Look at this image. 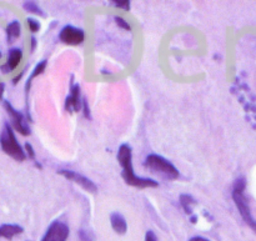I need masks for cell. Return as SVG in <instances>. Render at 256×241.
<instances>
[{"label":"cell","mask_w":256,"mask_h":241,"mask_svg":"<svg viewBox=\"0 0 256 241\" xmlns=\"http://www.w3.org/2000/svg\"><path fill=\"white\" fill-rule=\"evenodd\" d=\"M118 162L120 166L122 168V178L128 185H132L135 188H156L158 182L152 179L146 178H139L134 172L132 168V148L128 144H122L118 152Z\"/></svg>","instance_id":"6da1fadb"},{"label":"cell","mask_w":256,"mask_h":241,"mask_svg":"<svg viewBox=\"0 0 256 241\" xmlns=\"http://www.w3.org/2000/svg\"><path fill=\"white\" fill-rule=\"evenodd\" d=\"M245 188H246L245 179H242V178L238 179L234 184V189H232V199H234L235 205H236L244 222L256 232V220L252 215L249 202H248V198L245 195Z\"/></svg>","instance_id":"7a4b0ae2"},{"label":"cell","mask_w":256,"mask_h":241,"mask_svg":"<svg viewBox=\"0 0 256 241\" xmlns=\"http://www.w3.org/2000/svg\"><path fill=\"white\" fill-rule=\"evenodd\" d=\"M0 146H2V150L5 154L9 155L10 158H12L16 162H22L26 159V154L18 142L16 138L14 135V130H12V125L9 122H5L2 134H0Z\"/></svg>","instance_id":"3957f363"},{"label":"cell","mask_w":256,"mask_h":241,"mask_svg":"<svg viewBox=\"0 0 256 241\" xmlns=\"http://www.w3.org/2000/svg\"><path fill=\"white\" fill-rule=\"evenodd\" d=\"M145 166L152 172V174L160 175L166 180H175L179 178L180 172L169 160L164 159L162 156L156 154H150L145 159Z\"/></svg>","instance_id":"277c9868"},{"label":"cell","mask_w":256,"mask_h":241,"mask_svg":"<svg viewBox=\"0 0 256 241\" xmlns=\"http://www.w3.org/2000/svg\"><path fill=\"white\" fill-rule=\"evenodd\" d=\"M2 105H4L5 110H6L10 119H12V128H14V130H16V132H20L22 135H25V136H26V135H30V128L29 125H28L26 119H25L24 115H22V112H18V110H15L14 108H12V105L10 104L9 102H6V100H2Z\"/></svg>","instance_id":"5b68a950"},{"label":"cell","mask_w":256,"mask_h":241,"mask_svg":"<svg viewBox=\"0 0 256 241\" xmlns=\"http://www.w3.org/2000/svg\"><path fill=\"white\" fill-rule=\"evenodd\" d=\"M69 232V226L65 222H54L48 228L42 241H66Z\"/></svg>","instance_id":"8992f818"},{"label":"cell","mask_w":256,"mask_h":241,"mask_svg":"<svg viewBox=\"0 0 256 241\" xmlns=\"http://www.w3.org/2000/svg\"><path fill=\"white\" fill-rule=\"evenodd\" d=\"M59 39L62 40L64 44L68 45H79L84 42L85 35L82 29L72 26V25H66L62 29L59 34Z\"/></svg>","instance_id":"52a82bcc"},{"label":"cell","mask_w":256,"mask_h":241,"mask_svg":"<svg viewBox=\"0 0 256 241\" xmlns=\"http://www.w3.org/2000/svg\"><path fill=\"white\" fill-rule=\"evenodd\" d=\"M60 175H62L64 178H66L68 180H72V182H76L78 185L85 189L86 192H92V194H96L98 192V186L92 182L90 179H88L86 176L84 175L79 174V172H70V170H60L59 172Z\"/></svg>","instance_id":"ba28073f"},{"label":"cell","mask_w":256,"mask_h":241,"mask_svg":"<svg viewBox=\"0 0 256 241\" xmlns=\"http://www.w3.org/2000/svg\"><path fill=\"white\" fill-rule=\"evenodd\" d=\"M22 50L18 49V48L12 49L9 52V55H8L6 64L2 65V66H0V69H2V72H4V74H8L9 72H12V70L16 69L18 65H19V62H22Z\"/></svg>","instance_id":"9c48e42d"},{"label":"cell","mask_w":256,"mask_h":241,"mask_svg":"<svg viewBox=\"0 0 256 241\" xmlns=\"http://www.w3.org/2000/svg\"><path fill=\"white\" fill-rule=\"evenodd\" d=\"M80 108H82V102H80V86L79 85H74L72 88V94L66 98L65 109L68 112H79Z\"/></svg>","instance_id":"30bf717a"},{"label":"cell","mask_w":256,"mask_h":241,"mask_svg":"<svg viewBox=\"0 0 256 241\" xmlns=\"http://www.w3.org/2000/svg\"><path fill=\"white\" fill-rule=\"evenodd\" d=\"M110 224L114 232L119 235H124L128 232V224L125 218L119 212H112L110 215Z\"/></svg>","instance_id":"8fae6325"},{"label":"cell","mask_w":256,"mask_h":241,"mask_svg":"<svg viewBox=\"0 0 256 241\" xmlns=\"http://www.w3.org/2000/svg\"><path fill=\"white\" fill-rule=\"evenodd\" d=\"M24 229L16 224H2L0 225V238L12 240L16 235L22 234Z\"/></svg>","instance_id":"7c38bea8"},{"label":"cell","mask_w":256,"mask_h":241,"mask_svg":"<svg viewBox=\"0 0 256 241\" xmlns=\"http://www.w3.org/2000/svg\"><path fill=\"white\" fill-rule=\"evenodd\" d=\"M20 32H22V28H20V22L14 20V22H9L6 26V36L8 42H12V40H15L16 38L20 36Z\"/></svg>","instance_id":"4fadbf2b"},{"label":"cell","mask_w":256,"mask_h":241,"mask_svg":"<svg viewBox=\"0 0 256 241\" xmlns=\"http://www.w3.org/2000/svg\"><path fill=\"white\" fill-rule=\"evenodd\" d=\"M180 204H182V209H184V212H186L188 215H192V208L196 205V202H195V199L192 196V195L182 194L180 195Z\"/></svg>","instance_id":"5bb4252c"},{"label":"cell","mask_w":256,"mask_h":241,"mask_svg":"<svg viewBox=\"0 0 256 241\" xmlns=\"http://www.w3.org/2000/svg\"><path fill=\"white\" fill-rule=\"evenodd\" d=\"M45 66H46V60H42V62H40L39 64L35 66V69L32 70V72L30 74L29 79H28L26 82V85H25V92H26V94L29 92V89H30V84H32V80L34 79V78H36L38 75L42 74V72L45 70Z\"/></svg>","instance_id":"9a60e30c"},{"label":"cell","mask_w":256,"mask_h":241,"mask_svg":"<svg viewBox=\"0 0 256 241\" xmlns=\"http://www.w3.org/2000/svg\"><path fill=\"white\" fill-rule=\"evenodd\" d=\"M22 8H24V9L26 10V12H32V14L42 15V16H44V14H42V9H40V8L38 6L36 2H24V5H22Z\"/></svg>","instance_id":"2e32d148"},{"label":"cell","mask_w":256,"mask_h":241,"mask_svg":"<svg viewBox=\"0 0 256 241\" xmlns=\"http://www.w3.org/2000/svg\"><path fill=\"white\" fill-rule=\"evenodd\" d=\"M79 238L82 241H94L95 240L94 234L90 232H86V230H80Z\"/></svg>","instance_id":"e0dca14e"},{"label":"cell","mask_w":256,"mask_h":241,"mask_svg":"<svg viewBox=\"0 0 256 241\" xmlns=\"http://www.w3.org/2000/svg\"><path fill=\"white\" fill-rule=\"evenodd\" d=\"M28 25H29V29H30V32H39L40 24H39V22H38V20L32 19V18H29V19H28Z\"/></svg>","instance_id":"ac0fdd59"},{"label":"cell","mask_w":256,"mask_h":241,"mask_svg":"<svg viewBox=\"0 0 256 241\" xmlns=\"http://www.w3.org/2000/svg\"><path fill=\"white\" fill-rule=\"evenodd\" d=\"M112 2L116 8H122V9L124 10L130 9V2H128V0H115V2Z\"/></svg>","instance_id":"d6986e66"},{"label":"cell","mask_w":256,"mask_h":241,"mask_svg":"<svg viewBox=\"0 0 256 241\" xmlns=\"http://www.w3.org/2000/svg\"><path fill=\"white\" fill-rule=\"evenodd\" d=\"M115 22H116V24L119 25V26H122V29L129 30V32H130V30H132V26H130V25H129V22H128L125 19H122V18L116 16V18H115Z\"/></svg>","instance_id":"ffe728a7"},{"label":"cell","mask_w":256,"mask_h":241,"mask_svg":"<svg viewBox=\"0 0 256 241\" xmlns=\"http://www.w3.org/2000/svg\"><path fill=\"white\" fill-rule=\"evenodd\" d=\"M25 152H28V155H29L30 159H34L35 152H34V149H32V146L29 144V142H26V144H25Z\"/></svg>","instance_id":"44dd1931"},{"label":"cell","mask_w":256,"mask_h":241,"mask_svg":"<svg viewBox=\"0 0 256 241\" xmlns=\"http://www.w3.org/2000/svg\"><path fill=\"white\" fill-rule=\"evenodd\" d=\"M145 241H158L156 235L152 232H148L146 235H145Z\"/></svg>","instance_id":"7402d4cb"},{"label":"cell","mask_w":256,"mask_h":241,"mask_svg":"<svg viewBox=\"0 0 256 241\" xmlns=\"http://www.w3.org/2000/svg\"><path fill=\"white\" fill-rule=\"evenodd\" d=\"M5 90V84L4 82H0V102H2V95H4Z\"/></svg>","instance_id":"603a6c76"},{"label":"cell","mask_w":256,"mask_h":241,"mask_svg":"<svg viewBox=\"0 0 256 241\" xmlns=\"http://www.w3.org/2000/svg\"><path fill=\"white\" fill-rule=\"evenodd\" d=\"M82 104H84V114H85V116L86 118H89L90 116V114H89V109H88V104H86V102H82Z\"/></svg>","instance_id":"cb8c5ba5"},{"label":"cell","mask_w":256,"mask_h":241,"mask_svg":"<svg viewBox=\"0 0 256 241\" xmlns=\"http://www.w3.org/2000/svg\"><path fill=\"white\" fill-rule=\"evenodd\" d=\"M189 241H210V240L205 239V238H202V236H195V238H192Z\"/></svg>","instance_id":"d4e9b609"},{"label":"cell","mask_w":256,"mask_h":241,"mask_svg":"<svg viewBox=\"0 0 256 241\" xmlns=\"http://www.w3.org/2000/svg\"><path fill=\"white\" fill-rule=\"evenodd\" d=\"M35 42H36V40H35L34 38H32V50L35 48Z\"/></svg>","instance_id":"484cf974"},{"label":"cell","mask_w":256,"mask_h":241,"mask_svg":"<svg viewBox=\"0 0 256 241\" xmlns=\"http://www.w3.org/2000/svg\"><path fill=\"white\" fill-rule=\"evenodd\" d=\"M2 52H0V59H2Z\"/></svg>","instance_id":"4316f807"}]
</instances>
